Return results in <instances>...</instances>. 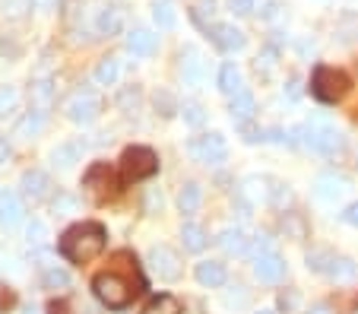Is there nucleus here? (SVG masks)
I'll list each match as a JSON object with an SVG mask.
<instances>
[{
    "mask_svg": "<svg viewBox=\"0 0 358 314\" xmlns=\"http://www.w3.org/2000/svg\"><path fill=\"white\" fill-rule=\"evenodd\" d=\"M143 289H146V283H143V276H140L136 257L127 251L115 254V264H111L108 270L95 273V280H92L95 299H99L105 308H111V311L127 308Z\"/></svg>",
    "mask_w": 358,
    "mask_h": 314,
    "instance_id": "obj_1",
    "label": "nucleus"
},
{
    "mask_svg": "<svg viewBox=\"0 0 358 314\" xmlns=\"http://www.w3.org/2000/svg\"><path fill=\"white\" fill-rule=\"evenodd\" d=\"M105 245H108V232H105V226L101 222H76V226H70L67 232L61 235V254L70 260V264H89V260H95L101 251H105Z\"/></svg>",
    "mask_w": 358,
    "mask_h": 314,
    "instance_id": "obj_2",
    "label": "nucleus"
},
{
    "mask_svg": "<svg viewBox=\"0 0 358 314\" xmlns=\"http://www.w3.org/2000/svg\"><path fill=\"white\" fill-rule=\"evenodd\" d=\"M289 137H292V143H301L304 150L320 152V156H336L345 146V137L330 124V117H324V115L308 117L301 127L292 130Z\"/></svg>",
    "mask_w": 358,
    "mask_h": 314,
    "instance_id": "obj_3",
    "label": "nucleus"
},
{
    "mask_svg": "<svg viewBox=\"0 0 358 314\" xmlns=\"http://www.w3.org/2000/svg\"><path fill=\"white\" fill-rule=\"evenodd\" d=\"M352 89V80L343 73V70L330 67V64H317L311 76V96L324 105H336L339 99Z\"/></svg>",
    "mask_w": 358,
    "mask_h": 314,
    "instance_id": "obj_4",
    "label": "nucleus"
},
{
    "mask_svg": "<svg viewBox=\"0 0 358 314\" xmlns=\"http://www.w3.org/2000/svg\"><path fill=\"white\" fill-rule=\"evenodd\" d=\"M159 171V156L149 146H127L121 156V178L124 181H146Z\"/></svg>",
    "mask_w": 358,
    "mask_h": 314,
    "instance_id": "obj_5",
    "label": "nucleus"
},
{
    "mask_svg": "<svg viewBox=\"0 0 358 314\" xmlns=\"http://www.w3.org/2000/svg\"><path fill=\"white\" fill-rule=\"evenodd\" d=\"M117 187H121V181L115 178L108 162H95L92 169L83 175V191H86V197L95 200V204H108L117 194Z\"/></svg>",
    "mask_w": 358,
    "mask_h": 314,
    "instance_id": "obj_6",
    "label": "nucleus"
},
{
    "mask_svg": "<svg viewBox=\"0 0 358 314\" xmlns=\"http://www.w3.org/2000/svg\"><path fill=\"white\" fill-rule=\"evenodd\" d=\"M64 115L73 124H92L101 115V96L95 89H73L64 99Z\"/></svg>",
    "mask_w": 358,
    "mask_h": 314,
    "instance_id": "obj_7",
    "label": "nucleus"
},
{
    "mask_svg": "<svg viewBox=\"0 0 358 314\" xmlns=\"http://www.w3.org/2000/svg\"><path fill=\"white\" fill-rule=\"evenodd\" d=\"M187 152L194 162L200 165H219L229 156V143H225L222 134H203V137H194L187 143Z\"/></svg>",
    "mask_w": 358,
    "mask_h": 314,
    "instance_id": "obj_8",
    "label": "nucleus"
},
{
    "mask_svg": "<svg viewBox=\"0 0 358 314\" xmlns=\"http://www.w3.org/2000/svg\"><path fill=\"white\" fill-rule=\"evenodd\" d=\"M146 264L152 266V273H156L159 280H165V283L181 280V273H184L181 254H178L175 248H169V245H152V248H149Z\"/></svg>",
    "mask_w": 358,
    "mask_h": 314,
    "instance_id": "obj_9",
    "label": "nucleus"
},
{
    "mask_svg": "<svg viewBox=\"0 0 358 314\" xmlns=\"http://www.w3.org/2000/svg\"><path fill=\"white\" fill-rule=\"evenodd\" d=\"M178 73L187 86H200L203 76H206V64H203V55L194 48V45H184L181 55H178Z\"/></svg>",
    "mask_w": 358,
    "mask_h": 314,
    "instance_id": "obj_10",
    "label": "nucleus"
},
{
    "mask_svg": "<svg viewBox=\"0 0 358 314\" xmlns=\"http://www.w3.org/2000/svg\"><path fill=\"white\" fill-rule=\"evenodd\" d=\"M210 38H213V45H216L219 51H225V55H235V51H241L244 45H248L244 32L238 26H231V22H213Z\"/></svg>",
    "mask_w": 358,
    "mask_h": 314,
    "instance_id": "obj_11",
    "label": "nucleus"
},
{
    "mask_svg": "<svg viewBox=\"0 0 358 314\" xmlns=\"http://www.w3.org/2000/svg\"><path fill=\"white\" fill-rule=\"evenodd\" d=\"M285 257L282 254H276V251H266V254H260L257 260H254V276H257L260 283H279V280H285Z\"/></svg>",
    "mask_w": 358,
    "mask_h": 314,
    "instance_id": "obj_12",
    "label": "nucleus"
},
{
    "mask_svg": "<svg viewBox=\"0 0 358 314\" xmlns=\"http://www.w3.org/2000/svg\"><path fill=\"white\" fill-rule=\"evenodd\" d=\"M194 276L203 289H219V286H225V280H229V270H225V264H219V260H200Z\"/></svg>",
    "mask_w": 358,
    "mask_h": 314,
    "instance_id": "obj_13",
    "label": "nucleus"
},
{
    "mask_svg": "<svg viewBox=\"0 0 358 314\" xmlns=\"http://www.w3.org/2000/svg\"><path fill=\"white\" fill-rule=\"evenodd\" d=\"M20 187H22V194H26L29 200H45L48 194H51V178H48L45 171H38V169L22 171Z\"/></svg>",
    "mask_w": 358,
    "mask_h": 314,
    "instance_id": "obj_14",
    "label": "nucleus"
},
{
    "mask_svg": "<svg viewBox=\"0 0 358 314\" xmlns=\"http://www.w3.org/2000/svg\"><path fill=\"white\" fill-rule=\"evenodd\" d=\"M156 48H159L156 32H149V29H134V32H127V51L134 57H149Z\"/></svg>",
    "mask_w": 358,
    "mask_h": 314,
    "instance_id": "obj_15",
    "label": "nucleus"
},
{
    "mask_svg": "<svg viewBox=\"0 0 358 314\" xmlns=\"http://www.w3.org/2000/svg\"><path fill=\"white\" fill-rule=\"evenodd\" d=\"M345 191H349V181H345L343 175H333V171L320 175L317 185H314V194H317L320 200H336V197H343Z\"/></svg>",
    "mask_w": 358,
    "mask_h": 314,
    "instance_id": "obj_16",
    "label": "nucleus"
},
{
    "mask_svg": "<svg viewBox=\"0 0 358 314\" xmlns=\"http://www.w3.org/2000/svg\"><path fill=\"white\" fill-rule=\"evenodd\" d=\"M95 29H99V35H117L124 29V10L115 7V3L101 7L99 20H95Z\"/></svg>",
    "mask_w": 358,
    "mask_h": 314,
    "instance_id": "obj_17",
    "label": "nucleus"
},
{
    "mask_svg": "<svg viewBox=\"0 0 358 314\" xmlns=\"http://www.w3.org/2000/svg\"><path fill=\"white\" fill-rule=\"evenodd\" d=\"M229 111H231V121H235V124H248V121H254L257 102H254V96H250L248 89H241V92H238V96L229 102Z\"/></svg>",
    "mask_w": 358,
    "mask_h": 314,
    "instance_id": "obj_18",
    "label": "nucleus"
},
{
    "mask_svg": "<svg viewBox=\"0 0 358 314\" xmlns=\"http://www.w3.org/2000/svg\"><path fill=\"white\" fill-rule=\"evenodd\" d=\"M22 216H26L22 200L10 191L0 194V222H3V226H16V222H22Z\"/></svg>",
    "mask_w": 358,
    "mask_h": 314,
    "instance_id": "obj_19",
    "label": "nucleus"
},
{
    "mask_svg": "<svg viewBox=\"0 0 358 314\" xmlns=\"http://www.w3.org/2000/svg\"><path fill=\"white\" fill-rule=\"evenodd\" d=\"M327 276H330L333 283H352L358 276V264L352 257H343V254H336V257L330 260V266H327Z\"/></svg>",
    "mask_w": 358,
    "mask_h": 314,
    "instance_id": "obj_20",
    "label": "nucleus"
},
{
    "mask_svg": "<svg viewBox=\"0 0 358 314\" xmlns=\"http://www.w3.org/2000/svg\"><path fill=\"white\" fill-rule=\"evenodd\" d=\"M216 241H219V248H222L225 254H244L248 251V235H244V229H238V226L222 229Z\"/></svg>",
    "mask_w": 358,
    "mask_h": 314,
    "instance_id": "obj_21",
    "label": "nucleus"
},
{
    "mask_svg": "<svg viewBox=\"0 0 358 314\" xmlns=\"http://www.w3.org/2000/svg\"><path fill=\"white\" fill-rule=\"evenodd\" d=\"M219 89H222L229 99H235L238 92H241V70L235 67V64H222L219 67Z\"/></svg>",
    "mask_w": 358,
    "mask_h": 314,
    "instance_id": "obj_22",
    "label": "nucleus"
},
{
    "mask_svg": "<svg viewBox=\"0 0 358 314\" xmlns=\"http://www.w3.org/2000/svg\"><path fill=\"white\" fill-rule=\"evenodd\" d=\"M80 152H83V146L76 143V140H70V143L55 146V152H51V162H55L57 169H73V165L80 162Z\"/></svg>",
    "mask_w": 358,
    "mask_h": 314,
    "instance_id": "obj_23",
    "label": "nucleus"
},
{
    "mask_svg": "<svg viewBox=\"0 0 358 314\" xmlns=\"http://www.w3.org/2000/svg\"><path fill=\"white\" fill-rule=\"evenodd\" d=\"M29 96H32V108H38V111H48V108H51V99H55V92H51V76L32 80V89H29Z\"/></svg>",
    "mask_w": 358,
    "mask_h": 314,
    "instance_id": "obj_24",
    "label": "nucleus"
},
{
    "mask_svg": "<svg viewBox=\"0 0 358 314\" xmlns=\"http://www.w3.org/2000/svg\"><path fill=\"white\" fill-rule=\"evenodd\" d=\"M181 241H184V251L200 254L210 238H206V232H203L196 222H184V226H181Z\"/></svg>",
    "mask_w": 358,
    "mask_h": 314,
    "instance_id": "obj_25",
    "label": "nucleus"
},
{
    "mask_svg": "<svg viewBox=\"0 0 358 314\" xmlns=\"http://www.w3.org/2000/svg\"><path fill=\"white\" fill-rule=\"evenodd\" d=\"M203 204V187L196 185V181H187V185L181 187V194H178V210L181 213H196Z\"/></svg>",
    "mask_w": 358,
    "mask_h": 314,
    "instance_id": "obj_26",
    "label": "nucleus"
},
{
    "mask_svg": "<svg viewBox=\"0 0 358 314\" xmlns=\"http://www.w3.org/2000/svg\"><path fill=\"white\" fill-rule=\"evenodd\" d=\"M117 76H121V61L117 57H101L99 67H95V83L99 86H115Z\"/></svg>",
    "mask_w": 358,
    "mask_h": 314,
    "instance_id": "obj_27",
    "label": "nucleus"
},
{
    "mask_svg": "<svg viewBox=\"0 0 358 314\" xmlns=\"http://www.w3.org/2000/svg\"><path fill=\"white\" fill-rule=\"evenodd\" d=\"M143 314H181V301H178L175 295L162 292V295H156V299L143 308Z\"/></svg>",
    "mask_w": 358,
    "mask_h": 314,
    "instance_id": "obj_28",
    "label": "nucleus"
},
{
    "mask_svg": "<svg viewBox=\"0 0 358 314\" xmlns=\"http://www.w3.org/2000/svg\"><path fill=\"white\" fill-rule=\"evenodd\" d=\"M282 232H285V238H295V241L308 238V222H304L301 213H285L282 216Z\"/></svg>",
    "mask_w": 358,
    "mask_h": 314,
    "instance_id": "obj_29",
    "label": "nucleus"
},
{
    "mask_svg": "<svg viewBox=\"0 0 358 314\" xmlns=\"http://www.w3.org/2000/svg\"><path fill=\"white\" fill-rule=\"evenodd\" d=\"M152 20H156L159 29H175V22H178L175 3H171V0H156V3H152Z\"/></svg>",
    "mask_w": 358,
    "mask_h": 314,
    "instance_id": "obj_30",
    "label": "nucleus"
},
{
    "mask_svg": "<svg viewBox=\"0 0 358 314\" xmlns=\"http://www.w3.org/2000/svg\"><path fill=\"white\" fill-rule=\"evenodd\" d=\"M336 35H339V41H345V45L358 41V13H343V20L336 22Z\"/></svg>",
    "mask_w": 358,
    "mask_h": 314,
    "instance_id": "obj_31",
    "label": "nucleus"
},
{
    "mask_svg": "<svg viewBox=\"0 0 358 314\" xmlns=\"http://www.w3.org/2000/svg\"><path fill=\"white\" fill-rule=\"evenodd\" d=\"M41 124H45V111L32 108V111H29V115L20 121V127H16V134H20V137H35V134H38V130H41Z\"/></svg>",
    "mask_w": 358,
    "mask_h": 314,
    "instance_id": "obj_32",
    "label": "nucleus"
},
{
    "mask_svg": "<svg viewBox=\"0 0 358 314\" xmlns=\"http://www.w3.org/2000/svg\"><path fill=\"white\" fill-rule=\"evenodd\" d=\"M213 13H216V0H194V10H190V16H194L196 26L210 29Z\"/></svg>",
    "mask_w": 358,
    "mask_h": 314,
    "instance_id": "obj_33",
    "label": "nucleus"
},
{
    "mask_svg": "<svg viewBox=\"0 0 358 314\" xmlns=\"http://www.w3.org/2000/svg\"><path fill=\"white\" fill-rule=\"evenodd\" d=\"M41 283H45V289H67L70 286V273H67V270H61V266H51V264H48Z\"/></svg>",
    "mask_w": 358,
    "mask_h": 314,
    "instance_id": "obj_34",
    "label": "nucleus"
},
{
    "mask_svg": "<svg viewBox=\"0 0 358 314\" xmlns=\"http://www.w3.org/2000/svg\"><path fill=\"white\" fill-rule=\"evenodd\" d=\"M26 241H29V248H35V251L48 245V229H45L41 219H32V222L26 226Z\"/></svg>",
    "mask_w": 358,
    "mask_h": 314,
    "instance_id": "obj_35",
    "label": "nucleus"
},
{
    "mask_svg": "<svg viewBox=\"0 0 358 314\" xmlns=\"http://www.w3.org/2000/svg\"><path fill=\"white\" fill-rule=\"evenodd\" d=\"M32 7H35L32 0H0V10H3L7 20H22Z\"/></svg>",
    "mask_w": 358,
    "mask_h": 314,
    "instance_id": "obj_36",
    "label": "nucleus"
},
{
    "mask_svg": "<svg viewBox=\"0 0 358 314\" xmlns=\"http://www.w3.org/2000/svg\"><path fill=\"white\" fill-rule=\"evenodd\" d=\"M333 257H336L333 251H327V248H317V251L308 254V270H314V273H324V276H327V266H330Z\"/></svg>",
    "mask_w": 358,
    "mask_h": 314,
    "instance_id": "obj_37",
    "label": "nucleus"
},
{
    "mask_svg": "<svg viewBox=\"0 0 358 314\" xmlns=\"http://www.w3.org/2000/svg\"><path fill=\"white\" fill-rule=\"evenodd\" d=\"M266 200H270L276 210H285V206L292 204V191L285 185H273V187H266Z\"/></svg>",
    "mask_w": 358,
    "mask_h": 314,
    "instance_id": "obj_38",
    "label": "nucleus"
},
{
    "mask_svg": "<svg viewBox=\"0 0 358 314\" xmlns=\"http://www.w3.org/2000/svg\"><path fill=\"white\" fill-rule=\"evenodd\" d=\"M16 102H20V96H16L13 86H0V121L16 108Z\"/></svg>",
    "mask_w": 358,
    "mask_h": 314,
    "instance_id": "obj_39",
    "label": "nucleus"
},
{
    "mask_svg": "<svg viewBox=\"0 0 358 314\" xmlns=\"http://www.w3.org/2000/svg\"><path fill=\"white\" fill-rule=\"evenodd\" d=\"M51 210H55L57 216H67V213H76V197H73V194H57V197L51 200Z\"/></svg>",
    "mask_w": 358,
    "mask_h": 314,
    "instance_id": "obj_40",
    "label": "nucleus"
},
{
    "mask_svg": "<svg viewBox=\"0 0 358 314\" xmlns=\"http://www.w3.org/2000/svg\"><path fill=\"white\" fill-rule=\"evenodd\" d=\"M181 111H184V121H187L190 127H200V124L206 121V115H203V108H200V105H196V102H187Z\"/></svg>",
    "mask_w": 358,
    "mask_h": 314,
    "instance_id": "obj_41",
    "label": "nucleus"
},
{
    "mask_svg": "<svg viewBox=\"0 0 358 314\" xmlns=\"http://www.w3.org/2000/svg\"><path fill=\"white\" fill-rule=\"evenodd\" d=\"M257 7H260V0H229V10L235 16H250Z\"/></svg>",
    "mask_w": 358,
    "mask_h": 314,
    "instance_id": "obj_42",
    "label": "nucleus"
},
{
    "mask_svg": "<svg viewBox=\"0 0 358 314\" xmlns=\"http://www.w3.org/2000/svg\"><path fill=\"white\" fill-rule=\"evenodd\" d=\"M343 222H345V226H352V229H358V200L343 210Z\"/></svg>",
    "mask_w": 358,
    "mask_h": 314,
    "instance_id": "obj_43",
    "label": "nucleus"
},
{
    "mask_svg": "<svg viewBox=\"0 0 358 314\" xmlns=\"http://www.w3.org/2000/svg\"><path fill=\"white\" fill-rule=\"evenodd\" d=\"M162 210V194L159 191H149L146 194V213H159Z\"/></svg>",
    "mask_w": 358,
    "mask_h": 314,
    "instance_id": "obj_44",
    "label": "nucleus"
},
{
    "mask_svg": "<svg viewBox=\"0 0 358 314\" xmlns=\"http://www.w3.org/2000/svg\"><path fill=\"white\" fill-rule=\"evenodd\" d=\"M295 305H298V295L295 292H282V295H279V308H282V311H292Z\"/></svg>",
    "mask_w": 358,
    "mask_h": 314,
    "instance_id": "obj_45",
    "label": "nucleus"
},
{
    "mask_svg": "<svg viewBox=\"0 0 358 314\" xmlns=\"http://www.w3.org/2000/svg\"><path fill=\"white\" fill-rule=\"evenodd\" d=\"M13 159V146L7 143V137H0V165H7Z\"/></svg>",
    "mask_w": 358,
    "mask_h": 314,
    "instance_id": "obj_46",
    "label": "nucleus"
},
{
    "mask_svg": "<svg viewBox=\"0 0 358 314\" xmlns=\"http://www.w3.org/2000/svg\"><path fill=\"white\" fill-rule=\"evenodd\" d=\"M13 264H16L13 254H3V251H0V273H10V270H13Z\"/></svg>",
    "mask_w": 358,
    "mask_h": 314,
    "instance_id": "obj_47",
    "label": "nucleus"
},
{
    "mask_svg": "<svg viewBox=\"0 0 358 314\" xmlns=\"http://www.w3.org/2000/svg\"><path fill=\"white\" fill-rule=\"evenodd\" d=\"M308 314H333V308L327 305V301H317V305L308 308Z\"/></svg>",
    "mask_w": 358,
    "mask_h": 314,
    "instance_id": "obj_48",
    "label": "nucleus"
},
{
    "mask_svg": "<svg viewBox=\"0 0 358 314\" xmlns=\"http://www.w3.org/2000/svg\"><path fill=\"white\" fill-rule=\"evenodd\" d=\"M32 3H35V10H57L61 0H32Z\"/></svg>",
    "mask_w": 358,
    "mask_h": 314,
    "instance_id": "obj_49",
    "label": "nucleus"
},
{
    "mask_svg": "<svg viewBox=\"0 0 358 314\" xmlns=\"http://www.w3.org/2000/svg\"><path fill=\"white\" fill-rule=\"evenodd\" d=\"M48 311H51V314H67V305H64V301H55Z\"/></svg>",
    "mask_w": 358,
    "mask_h": 314,
    "instance_id": "obj_50",
    "label": "nucleus"
},
{
    "mask_svg": "<svg viewBox=\"0 0 358 314\" xmlns=\"http://www.w3.org/2000/svg\"><path fill=\"white\" fill-rule=\"evenodd\" d=\"M298 92H301V89H298V80H292L289 83V99H298Z\"/></svg>",
    "mask_w": 358,
    "mask_h": 314,
    "instance_id": "obj_51",
    "label": "nucleus"
},
{
    "mask_svg": "<svg viewBox=\"0 0 358 314\" xmlns=\"http://www.w3.org/2000/svg\"><path fill=\"white\" fill-rule=\"evenodd\" d=\"M22 314H38V311H35V308H26V311H22Z\"/></svg>",
    "mask_w": 358,
    "mask_h": 314,
    "instance_id": "obj_52",
    "label": "nucleus"
},
{
    "mask_svg": "<svg viewBox=\"0 0 358 314\" xmlns=\"http://www.w3.org/2000/svg\"><path fill=\"white\" fill-rule=\"evenodd\" d=\"M257 314H276V311H257Z\"/></svg>",
    "mask_w": 358,
    "mask_h": 314,
    "instance_id": "obj_53",
    "label": "nucleus"
},
{
    "mask_svg": "<svg viewBox=\"0 0 358 314\" xmlns=\"http://www.w3.org/2000/svg\"><path fill=\"white\" fill-rule=\"evenodd\" d=\"M355 314H358V311H355Z\"/></svg>",
    "mask_w": 358,
    "mask_h": 314,
    "instance_id": "obj_54",
    "label": "nucleus"
}]
</instances>
